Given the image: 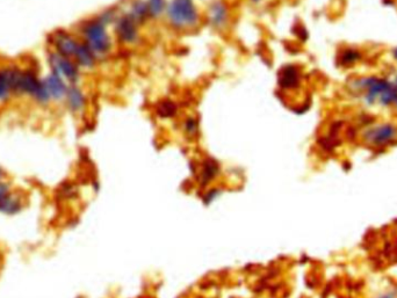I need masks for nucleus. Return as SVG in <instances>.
I'll return each instance as SVG.
<instances>
[{"instance_id":"20","label":"nucleus","mask_w":397,"mask_h":298,"mask_svg":"<svg viewBox=\"0 0 397 298\" xmlns=\"http://www.w3.org/2000/svg\"><path fill=\"white\" fill-rule=\"evenodd\" d=\"M381 298H393V297L390 296V295H386V296H383V297H381Z\"/></svg>"},{"instance_id":"18","label":"nucleus","mask_w":397,"mask_h":298,"mask_svg":"<svg viewBox=\"0 0 397 298\" xmlns=\"http://www.w3.org/2000/svg\"><path fill=\"white\" fill-rule=\"evenodd\" d=\"M184 128L188 135H195L196 131H198V123L193 117H187V120L184 123Z\"/></svg>"},{"instance_id":"16","label":"nucleus","mask_w":397,"mask_h":298,"mask_svg":"<svg viewBox=\"0 0 397 298\" xmlns=\"http://www.w3.org/2000/svg\"><path fill=\"white\" fill-rule=\"evenodd\" d=\"M175 109L177 108H175L174 103L167 101V102L160 103V106L158 107V113H159L160 116H164V117H170V116L174 114Z\"/></svg>"},{"instance_id":"11","label":"nucleus","mask_w":397,"mask_h":298,"mask_svg":"<svg viewBox=\"0 0 397 298\" xmlns=\"http://www.w3.org/2000/svg\"><path fill=\"white\" fill-rule=\"evenodd\" d=\"M300 84V72L294 65H286L279 73V85L285 89H293Z\"/></svg>"},{"instance_id":"1","label":"nucleus","mask_w":397,"mask_h":298,"mask_svg":"<svg viewBox=\"0 0 397 298\" xmlns=\"http://www.w3.org/2000/svg\"><path fill=\"white\" fill-rule=\"evenodd\" d=\"M165 12L173 28L190 29L200 21L199 11L193 0H171Z\"/></svg>"},{"instance_id":"5","label":"nucleus","mask_w":397,"mask_h":298,"mask_svg":"<svg viewBox=\"0 0 397 298\" xmlns=\"http://www.w3.org/2000/svg\"><path fill=\"white\" fill-rule=\"evenodd\" d=\"M53 43H55L53 46L56 48V52L69 58L73 57L77 48L79 46L78 41L65 32L56 33L53 35Z\"/></svg>"},{"instance_id":"8","label":"nucleus","mask_w":397,"mask_h":298,"mask_svg":"<svg viewBox=\"0 0 397 298\" xmlns=\"http://www.w3.org/2000/svg\"><path fill=\"white\" fill-rule=\"evenodd\" d=\"M43 82L48 92H49L50 98H52V100L59 101L64 99L68 92V86L61 76H58L57 73L52 72H52L48 74L46 78L43 79Z\"/></svg>"},{"instance_id":"17","label":"nucleus","mask_w":397,"mask_h":298,"mask_svg":"<svg viewBox=\"0 0 397 298\" xmlns=\"http://www.w3.org/2000/svg\"><path fill=\"white\" fill-rule=\"evenodd\" d=\"M14 188L12 187V184L8 182V181L2 180L0 181V203H1L4 199L7 198L10 194L13 192Z\"/></svg>"},{"instance_id":"6","label":"nucleus","mask_w":397,"mask_h":298,"mask_svg":"<svg viewBox=\"0 0 397 298\" xmlns=\"http://www.w3.org/2000/svg\"><path fill=\"white\" fill-rule=\"evenodd\" d=\"M208 19L210 25L216 29L224 28L229 20V8L222 0H215L209 6Z\"/></svg>"},{"instance_id":"10","label":"nucleus","mask_w":397,"mask_h":298,"mask_svg":"<svg viewBox=\"0 0 397 298\" xmlns=\"http://www.w3.org/2000/svg\"><path fill=\"white\" fill-rule=\"evenodd\" d=\"M14 67H0V103L10 99L13 93Z\"/></svg>"},{"instance_id":"12","label":"nucleus","mask_w":397,"mask_h":298,"mask_svg":"<svg viewBox=\"0 0 397 298\" xmlns=\"http://www.w3.org/2000/svg\"><path fill=\"white\" fill-rule=\"evenodd\" d=\"M65 99H67V103L69 109L72 113H79L85 108L86 105V99L85 95L80 88L77 87V86L71 85L68 87L67 95H65Z\"/></svg>"},{"instance_id":"14","label":"nucleus","mask_w":397,"mask_h":298,"mask_svg":"<svg viewBox=\"0 0 397 298\" xmlns=\"http://www.w3.org/2000/svg\"><path fill=\"white\" fill-rule=\"evenodd\" d=\"M129 16L133 17L138 25L143 21H145L148 17H150V16H149V8L148 4H146V0H136V1H134L133 6H131Z\"/></svg>"},{"instance_id":"7","label":"nucleus","mask_w":397,"mask_h":298,"mask_svg":"<svg viewBox=\"0 0 397 298\" xmlns=\"http://www.w3.org/2000/svg\"><path fill=\"white\" fill-rule=\"evenodd\" d=\"M25 198L22 196V194L14 189L0 203V214L8 217L17 216V215H19L21 211L25 209Z\"/></svg>"},{"instance_id":"4","label":"nucleus","mask_w":397,"mask_h":298,"mask_svg":"<svg viewBox=\"0 0 397 298\" xmlns=\"http://www.w3.org/2000/svg\"><path fill=\"white\" fill-rule=\"evenodd\" d=\"M116 36L122 43L134 44L138 41L139 32L138 23L131 17L129 14L120 17L115 26Z\"/></svg>"},{"instance_id":"3","label":"nucleus","mask_w":397,"mask_h":298,"mask_svg":"<svg viewBox=\"0 0 397 298\" xmlns=\"http://www.w3.org/2000/svg\"><path fill=\"white\" fill-rule=\"evenodd\" d=\"M49 62L52 65V72L57 73L63 79H67L70 83L77 82L79 78V68L77 63L71 61V58L59 55L58 52H52L49 55Z\"/></svg>"},{"instance_id":"2","label":"nucleus","mask_w":397,"mask_h":298,"mask_svg":"<svg viewBox=\"0 0 397 298\" xmlns=\"http://www.w3.org/2000/svg\"><path fill=\"white\" fill-rule=\"evenodd\" d=\"M83 37L86 46L95 56H104L112 49V38L107 33L106 23L100 19L92 20L83 27Z\"/></svg>"},{"instance_id":"9","label":"nucleus","mask_w":397,"mask_h":298,"mask_svg":"<svg viewBox=\"0 0 397 298\" xmlns=\"http://www.w3.org/2000/svg\"><path fill=\"white\" fill-rule=\"evenodd\" d=\"M396 129L392 124H383V126L376 127L367 133L366 137L369 142L375 145L387 144L388 142L393 141L395 138Z\"/></svg>"},{"instance_id":"21","label":"nucleus","mask_w":397,"mask_h":298,"mask_svg":"<svg viewBox=\"0 0 397 298\" xmlns=\"http://www.w3.org/2000/svg\"><path fill=\"white\" fill-rule=\"evenodd\" d=\"M252 1H255V2H258V1H260V0H252Z\"/></svg>"},{"instance_id":"19","label":"nucleus","mask_w":397,"mask_h":298,"mask_svg":"<svg viewBox=\"0 0 397 298\" xmlns=\"http://www.w3.org/2000/svg\"><path fill=\"white\" fill-rule=\"evenodd\" d=\"M5 177H6V173H5L4 169H2L1 166H0V181L5 180Z\"/></svg>"},{"instance_id":"15","label":"nucleus","mask_w":397,"mask_h":298,"mask_svg":"<svg viewBox=\"0 0 397 298\" xmlns=\"http://www.w3.org/2000/svg\"><path fill=\"white\" fill-rule=\"evenodd\" d=\"M150 17H159L166 11V0H146Z\"/></svg>"},{"instance_id":"13","label":"nucleus","mask_w":397,"mask_h":298,"mask_svg":"<svg viewBox=\"0 0 397 298\" xmlns=\"http://www.w3.org/2000/svg\"><path fill=\"white\" fill-rule=\"evenodd\" d=\"M73 58L76 59V63L78 66L83 68H87L88 70V68L94 67L97 56L94 55L93 51H92L85 43H79Z\"/></svg>"}]
</instances>
